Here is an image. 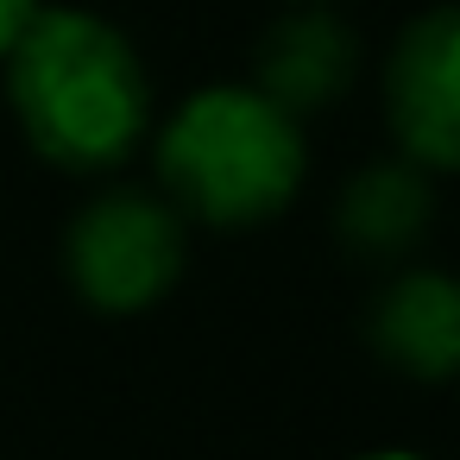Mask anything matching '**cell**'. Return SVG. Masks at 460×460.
<instances>
[{
  "mask_svg": "<svg viewBox=\"0 0 460 460\" xmlns=\"http://www.w3.org/2000/svg\"><path fill=\"white\" fill-rule=\"evenodd\" d=\"M7 108L58 171H108L152 127V83L120 26L51 7L7 58Z\"/></svg>",
  "mask_w": 460,
  "mask_h": 460,
  "instance_id": "cell-1",
  "label": "cell"
},
{
  "mask_svg": "<svg viewBox=\"0 0 460 460\" xmlns=\"http://www.w3.org/2000/svg\"><path fill=\"white\" fill-rule=\"evenodd\" d=\"M303 127L252 83L196 89L158 133V177L177 215L208 227H259L303 190Z\"/></svg>",
  "mask_w": 460,
  "mask_h": 460,
  "instance_id": "cell-2",
  "label": "cell"
},
{
  "mask_svg": "<svg viewBox=\"0 0 460 460\" xmlns=\"http://www.w3.org/2000/svg\"><path fill=\"white\" fill-rule=\"evenodd\" d=\"M64 271L89 309L139 315L183 278V215L146 190H108L70 221Z\"/></svg>",
  "mask_w": 460,
  "mask_h": 460,
  "instance_id": "cell-3",
  "label": "cell"
},
{
  "mask_svg": "<svg viewBox=\"0 0 460 460\" xmlns=\"http://www.w3.org/2000/svg\"><path fill=\"white\" fill-rule=\"evenodd\" d=\"M385 120L416 171H460V7H429L397 32Z\"/></svg>",
  "mask_w": 460,
  "mask_h": 460,
  "instance_id": "cell-4",
  "label": "cell"
},
{
  "mask_svg": "<svg viewBox=\"0 0 460 460\" xmlns=\"http://www.w3.org/2000/svg\"><path fill=\"white\" fill-rule=\"evenodd\" d=\"M353 76H359V39H353V26L334 20L328 7H296V13H284V20L259 39V51H252V89H259L271 108H284L290 120L347 102Z\"/></svg>",
  "mask_w": 460,
  "mask_h": 460,
  "instance_id": "cell-5",
  "label": "cell"
},
{
  "mask_svg": "<svg viewBox=\"0 0 460 460\" xmlns=\"http://www.w3.org/2000/svg\"><path fill=\"white\" fill-rule=\"evenodd\" d=\"M372 353L422 385L460 378V278L447 271H397L366 309Z\"/></svg>",
  "mask_w": 460,
  "mask_h": 460,
  "instance_id": "cell-6",
  "label": "cell"
},
{
  "mask_svg": "<svg viewBox=\"0 0 460 460\" xmlns=\"http://www.w3.org/2000/svg\"><path fill=\"white\" fill-rule=\"evenodd\" d=\"M435 221V196L429 177L416 164H372L341 190V240L359 259H403Z\"/></svg>",
  "mask_w": 460,
  "mask_h": 460,
  "instance_id": "cell-7",
  "label": "cell"
},
{
  "mask_svg": "<svg viewBox=\"0 0 460 460\" xmlns=\"http://www.w3.org/2000/svg\"><path fill=\"white\" fill-rule=\"evenodd\" d=\"M39 13H45L39 0H0V64L13 58V45L32 32V20H39Z\"/></svg>",
  "mask_w": 460,
  "mask_h": 460,
  "instance_id": "cell-8",
  "label": "cell"
},
{
  "mask_svg": "<svg viewBox=\"0 0 460 460\" xmlns=\"http://www.w3.org/2000/svg\"><path fill=\"white\" fill-rule=\"evenodd\" d=\"M359 460H429V454H410V447H378V454H359Z\"/></svg>",
  "mask_w": 460,
  "mask_h": 460,
  "instance_id": "cell-9",
  "label": "cell"
},
{
  "mask_svg": "<svg viewBox=\"0 0 460 460\" xmlns=\"http://www.w3.org/2000/svg\"><path fill=\"white\" fill-rule=\"evenodd\" d=\"M290 7H328V0H290Z\"/></svg>",
  "mask_w": 460,
  "mask_h": 460,
  "instance_id": "cell-10",
  "label": "cell"
}]
</instances>
